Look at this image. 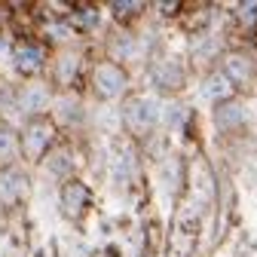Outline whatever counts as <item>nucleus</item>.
Instances as JSON below:
<instances>
[{"mask_svg":"<svg viewBox=\"0 0 257 257\" xmlns=\"http://www.w3.org/2000/svg\"><path fill=\"white\" fill-rule=\"evenodd\" d=\"M16 107L28 116H40L46 107H49V86L40 83V80H31L19 89L16 95Z\"/></svg>","mask_w":257,"mask_h":257,"instance_id":"obj_1","label":"nucleus"},{"mask_svg":"<svg viewBox=\"0 0 257 257\" xmlns=\"http://www.w3.org/2000/svg\"><path fill=\"white\" fill-rule=\"evenodd\" d=\"M95 89H98V95L101 98H119L122 95V89H125V74H122V68L119 64H113V61H101L98 68H95Z\"/></svg>","mask_w":257,"mask_h":257,"instance_id":"obj_2","label":"nucleus"},{"mask_svg":"<svg viewBox=\"0 0 257 257\" xmlns=\"http://www.w3.org/2000/svg\"><path fill=\"white\" fill-rule=\"evenodd\" d=\"M122 119L125 125H132V128H150L156 119H159V104L150 101V98H135V101H128L122 107Z\"/></svg>","mask_w":257,"mask_h":257,"instance_id":"obj_3","label":"nucleus"},{"mask_svg":"<svg viewBox=\"0 0 257 257\" xmlns=\"http://www.w3.org/2000/svg\"><path fill=\"white\" fill-rule=\"evenodd\" d=\"M49 138H52V125L46 119H34V122H28L25 132H22V150L31 159H37L49 147Z\"/></svg>","mask_w":257,"mask_h":257,"instance_id":"obj_4","label":"nucleus"},{"mask_svg":"<svg viewBox=\"0 0 257 257\" xmlns=\"http://www.w3.org/2000/svg\"><path fill=\"white\" fill-rule=\"evenodd\" d=\"M13 64H16V71L31 77V74H37L43 64H46V52L40 43H19L13 49Z\"/></svg>","mask_w":257,"mask_h":257,"instance_id":"obj_5","label":"nucleus"},{"mask_svg":"<svg viewBox=\"0 0 257 257\" xmlns=\"http://www.w3.org/2000/svg\"><path fill=\"white\" fill-rule=\"evenodd\" d=\"M25 193H28L25 172H19V169H4L0 172V202L13 205V202H19L25 196Z\"/></svg>","mask_w":257,"mask_h":257,"instance_id":"obj_6","label":"nucleus"},{"mask_svg":"<svg viewBox=\"0 0 257 257\" xmlns=\"http://www.w3.org/2000/svg\"><path fill=\"white\" fill-rule=\"evenodd\" d=\"M86 196H89V190L80 181H71L68 187L61 190V211L68 214V217H77L80 208H83V202H86Z\"/></svg>","mask_w":257,"mask_h":257,"instance_id":"obj_7","label":"nucleus"},{"mask_svg":"<svg viewBox=\"0 0 257 257\" xmlns=\"http://www.w3.org/2000/svg\"><path fill=\"white\" fill-rule=\"evenodd\" d=\"M19 150H22V141H19V135L13 132L10 125H0V166L13 163Z\"/></svg>","mask_w":257,"mask_h":257,"instance_id":"obj_8","label":"nucleus"},{"mask_svg":"<svg viewBox=\"0 0 257 257\" xmlns=\"http://www.w3.org/2000/svg\"><path fill=\"white\" fill-rule=\"evenodd\" d=\"M202 92H205L208 101H220V98H230V95H233V83L223 77V74H214V77L205 80V89Z\"/></svg>","mask_w":257,"mask_h":257,"instance_id":"obj_9","label":"nucleus"},{"mask_svg":"<svg viewBox=\"0 0 257 257\" xmlns=\"http://www.w3.org/2000/svg\"><path fill=\"white\" fill-rule=\"evenodd\" d=\"M248 74H251V64L245 55H230L227 64H223V77L227 80H248Z\"/></svg>","mask_w":257,"mask_h":257,"instance_id":"obj_10","label":"nucleus"},{"mask_svg":"<svg viewBox=\"0 0 257 257\" xmlns=\"http://www.w3.org/2000/svg\"><path fill=\"white\" fill-rule=\"evenodd\" d=\"M46 169L55 175V178H64V175H74V159H71V153L68 150H58L49 163H46Z\"/></svg>","mask_w":257,"mask_h":257,"instance_id":"obj_11","label":"nucleus"},{"mask_svg":"<svg viewBox=\"0 0 257 257\" xmlns=\"http://www.w3.org/2000/svg\"><path fill=\"white\" fill-rule=\"evenodd\" d=\"M74 71H77V55L74 52H58V58H55V77L58 80H71Z\"/></svg>","mask_w":257,"mask_h":257,"instance_id":"obj_12","label":"nucleus"},{"mask_svg":"<svg viewBox=\"0 0 257 257\" xmlns=\"http://www.w3.org/2000/svg\"><path fill=\"white\" fill-rule=\"evenodd\" d=\"M58 116H61L64 122H74V119L80 116V101L71 98V95H64V98L58 101Z\"/></svg>","mask_w":257,"mask_h":257,"instance_id":"obj_13","label":"nucleus"},{"mask_svg":"<svg viewBox=\"0 0 257 257\" xmlns=\"http://www.w3.org/2000/svg\"><path fill=\"white\" fill-rule=\"evenodd\" d=\"M77 19H80V25L89 31L95 22H98V13H95V10H80V13H77Z\"/></svg>","mask_w":257,"mask_h":257,"instance_id":"obj_14","label":"nucleus"}]
</instances>
